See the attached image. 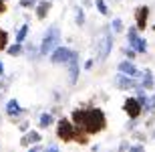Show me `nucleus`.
<instances>
[{
  "instance_id": "obj_34",
  "label": "nucleus",
  "mask_w": 155,
  "mask_h": 152,
  "mask_svg": "<svg viewBox=\"0 0 155 152\" xmlns=\"http://www.w3.org/2000/svg\"><path fill=\"white\" fill-rule=\"evenodd\" d=\"M129 148H131L129 142H121V144H119V150H129Z\"/></svg>"
},
{
  "instance_id": "obj_10",
  "label": "nucleus",
  "mask_w": 155,
  "mask_h": 152,
  "mask_svg": "<svg viewBox=\"0 0 155 152\" xmlns=\"http://www.w3.org/2000/svg\"><path fill=\"white\" fill-rule=\"evenodd\" d=\"M24 114H26V110L20 105V101H18L16 97H12V100L6 101V116L10 118L12 122H18V118H22Z\"/></svg>"
},
{
  "instance_id": "obj_37",
  "label": "nucleus",
  "mask_w": 155,
  "mask_h": 152,
  "mask_svg": "<svg viewBox=\"0 0 155 152\" xmlns=\"http://www.w3.org/2000/svg\"><path fill=\"white\" fill-rule=\"evenodd\" d=\"M151 140H153V144H155V128H153V134H151Z\"/></svg>"
},
{
  "instance_id": "obj_3",
  "label": "nucleus",
  "mask_w": 155,
  "mask_h": 152,
  "mask_svg": "<svg viewBox=\"0 0 155 152\" xmlns=\"http://www.w3.org/2000/svg\"><path fill=\"white\" fill-rule=\"evenodd\" d=\"M95 51H97V61L99 63H103V61H107L111 55V51H113V30L105 29V33L97 39V43H95Z\"/></svg>"
},
{
  "instance_id": "obj_13",
  "label": "nucleus",
  "mask_w": 155,
  "mask_h": 152,
  "mask_svg": "<svg viewBox=\"0 0 155 152\" xmlns=\"http://www.w3.org/2000/svg\"><path fill=\"white\" fill-rule=\"evenodd\" d=\"M117 71H119V73H125V75H131V77H137V79H139V75H141V71L137 69V65L127 57L117 65Z\"/></svg>"
},
{
  "instance_id": "obj_8",
  "label": "nucleus",
  "mask_w": 155,
  "mask_h": 152,
  "mask_svg": "<svg viewBox=\"0 0 155 152\" xmlns=\"http://www.w3.org/2000/svg\"><path fill=\"white\" fill-rule=\"evenodd\" d=\"M123 111H125L131 120H139V118L143 116V105L137 100V95H135V97H127V100L123 101Z\"/></svg>"
},
{
  "instance_id": "obj_11",
  "label": "nucleus",
  "mask_w": 155,
  "mask_h": 152,
  "mask_svg": "<svg viewBox=\"0 0 155 152\" xmlns=\"http://www.w3.org/2000/svg\"><path fill=\"white\" fill-rule=\"evenodd\" d=\"M67 67H69V83H71V85H75V83L79 81V73H81V67H79V51L73 53V57L69 59Z\"/></svg>"
},
{
  "instance_id": "obj_29",
  "label": "nucleus",
  "mask_w": 155,
  "mask_h": 152,
  "mask_svg": "<svg viewBox=\"0 0 155 152\" xmlns=\"http://www.w3.org/2000/svg\"><path fill=\"white\" fill-rule=\"evenodd\" d=\"M95 63H97V59H87L85 61V71H91L93 67H95Z\"/></svg>"
},
{
  "instance_id": "obj_26",
  "label": "nucleus",
  "mask_w": 155,
  "mask_h": 152,
  "mask_svg": "<svg viewBox=\"0 0 155 152\" xmlns=\"http://www.w3.org/2000/svg\"><path fill=\"white\" fill-rule=\"evenodd\" d=\"M24 51L28 53V57H32V59H38V57H40V51H38V47H35V45H28V47L24 49Z\"/></svg>"
},
{
  "instance_id": "obj_4",
  "label": "nucleus",
  "mask_w": 155,
  "mask_h": 152,
  "mask_svg": "<svg viewBox=\"0 0 155 152\" xmlns=\"http://www.w3.org/2000/svg\"><path fill=\"white\" fill-rule=\"evenodd\" d=\"M54 128H57V138L63 144H71L73 138H75V124L71 122V118H57V122H54Z\"/></svg>"
},
{
  "instance_id": "obj_2",
  "label": "nucleus",
  "mask_w": 155,
  "mask_h": 152,
  "mask_svg": "<svg viewBox=\"0 0 155 152\" xmlns=\"http://www.w3.org/2000/svg\"><path fill=\"white\" fill-rule=\"evenodd\" d=\"M61 29H58L57 24H52V27H48L45 33V37H42V41H40L38 45V51H40V57H46V55H51V51L54 47H58L61 45Z\"/></svg>"
},
{
  "instance_id": "obj_39",
  "label": "nucleus",
  "mask_w": 155,
  "mask_h": 152,
  "mask_svg": "<svg viewBox=\"0 0 155 152\" xmlns=\"http://www.w3.org/2000/svg\"><path fill=\"white\" fill-rule=\"evenodd\" d=\"M0 120H2V118H0Z\"/></svg>"
},
{
  "instance_id": "obj_38",
  "label": "nucleus",
  "mask_w": 155,
  "mask_h": 152,
  "mask_svg": "<svg viewBox=\"0 0 155 152\" xmlns=\"http://www.w3.org/2000/svg\"><path fill=\"white\" fill-rule=\"evenodd\" d=\"M151 29H153V30H155V24H153V27H151Z\"/></svg>"
},
{
  "instance_id": "obj_36",
  "label": "nucleus",
  "mask_w": 155,
  "mask_h": 152,
  "mask_svg": "<svg viewBox=\"0 0 155 152\" xmlns=\"http://www.w3.org/2000/svg\"><path fill=\"white\" fill-rule=\"evenodd\" d=\"M0 77H4V63L0 61Z\"/></svg>"
},
{
  "instance_id": "obj_17",
  "label": "nucleus",
  "mask_w": 155,
  "mask_h": 152,
  "mask_svg": "<svg viewBox=\"0 0 155 152\" xmlns=\"http://www.w3.org/2000/svg\"><path fill=\"white\" fill-rule=\"evenodd\" d=\"M73 142H75V144H79V146H89L91 136L87 134L81 126H75V138H73Z\"/></svg>"
},
{
  "instance_id": "obj_7",
  "label": "nucleus",
  "mask_w": 155,
  "mask_h": 152,
  "mask_svg": "<svg viewBox=\"0 0 155 152\" xmlns=\"http://www.w3.org/2000/svg\"><path fill=\"white\" fill-rule=\"evenodd\" d=\"M73 49H69V47H54L51 51V55H48V59H51V63L52 65H67L69 63V59L73 57Z\"/></svg>"
},
{
  "instance_id": "obj_18",
  "label": "nucleus",
  "mask_w": 155,
  "mask_h": 152,
  "mask_svg": "<svg viewBox=\"0 0 155 152\" xmlns=\"http://www.w3.org/2000/svg\"><path fill=\"white\" fill-rule=\"evenodd\" d=\"M85 114H87V108H75V110L71 111V122L75 124V126H83Z\"/></svg>"
},
{
  "instance_id": "obj_25",
  "label": "nucleus",
  "mask_w": 155,
  "mask_h": 152,
  "mask_svg": "<svg viewBox=\"0 0 155 152\" xmlns=\"http://www.w3.org/2000/svg\"><path fill=\"white\" fill-rule=\"evenodd\" d=\"M36 2H38V0H20V2H18V4H20V8H24V10H30V8H32V10H35Z\"/></svg>"
},
{
  "instance_id": "obj_9",
  "label": "nucleus",
  "mask_w": 155,
  "mask_h": 152,
  "mask_svg": "<svg viewBox=\"0 0 155 152\" xmlns=\"http://www.w3.org/2000/svg\"><path fill=\"white\" fill-rule=\"evenodd\" d=\"M115 85L121 91H129V89L139 87V79L137 77H131V75H125V73H119V75L115 77Z\"/></svg>"
},
{
  "instance_id": "obj_1",
  "label": "nucleus",
  "mask_w": 155,
  "mask_h": 152,
  "mask_svg": "<svg viewBox=\"0 0 155 152\" xmlns=\"http://www.w3.org/2000/svg\"><path fill=\"white\" fill-rule=\"evenodd\" d=\"M81 128L85 130L89 136H97L101 132L107 130V116L105 111L97 105H87V114H85V122Z\"/></svg>"
},
{
  "instance_id": "obj_5",
  "label": "nucleus",
  "mask_w": 155,
  "mask_h": 152,
  "mask_svg": "<svg viewBox=\"0 0 155 152\" xmlns=\"http://www.w3.org/2000/svg\"><path fill=\"white\" fill-rule=\"evenodd\" d=\"M141 30L133 24V27H127V43H129V47H133L139 55H147L149 51V45H147V39L145 37L139 35Z\"/></svg>"
},
{
  "instance_id": "obj_30",
  "label": "nucleus",
  "mask_w": 155,
  "mask_h": 152,
  "mask_svg": "<svg viewBox=\"0 0 155 152\" xmlns=\"http://www.w3.org/2000/svg\"><path fill=\"white\" fill-rule=\"evenodd\" d=\"M137 124H139V120H131V118H129V124H127L125 128L129 130V132H131V130H135V128H137Z\"/></svg>"
},
{
  "instance_id": "obj_15",
  "label": "nucleus",
  "mask_w": 155,
  "mask_h": 152,
  "mask_svg": "<svg viewBox=\"0 0 155 152\" xmlns=\"http://www.w3.org/2000/svg\"><path fill=\"white\" fill-rule=\"evenodd\" d=\"M38 142H42V136H40L38 130H26V132H24V136L20 138V146H22V148H28L30 144H38Z\"/></svg>"
},
{
  "instance_id": "obj_23",
  "label": "nucleus",
  "mask_w": 155,
  "mask_h": 152,
  "mask_svg": "<svg viewBox=\"0 0 155 152\" xmlns=\"http://www.w3.org/2000/svg\"><path fill=\"white\" fill-rule=\"evenodd\" d=\"M109 27H111V30H113V35H121V33H125V24H123L121 18H113Z\"/></svg>"
},
{
  "instance_id": "obj_20",
  "label": "nucleus",
  "mask_w": 155,
  "mask_h": 152,
  "mask_svg": "<svg viewBox=\"0 0 155 152\" xmlns=\"http://www.w3.org/2000/svg\"><path fill=\"white\" fill-rule=\"evenodd\" d=\"M85 20H87L85 8H83V4H77L75 6V23L79 24V27H85Z\"/></svg>"
},
{
  "instance_id": "obj_6",
  "label": "nucleus",
  "mask_w": 155,
  "mask_h": 152,
  "mask_svg": "<svg viewBox=\"0 0 155 152\" xmlns=\"http://www.w3.org/2000/svg\"><path fill=\"white\" fill-rule=\"evenodd\" d=\"M149 16H151V8L147 4L135 6V10H133V20H135V27H137L141 33L147 29V24H149Z\"/></svg>"
},
{
  "instance_id": "obj_31",
  "label": "nucleus",
  "mask_w": 155,
  "mask_h": 152,
  "mask_svg": "<svg viewBox=\"0 0 155 152\" xmlns=\"http://www.w3.org/2000/svg\"><path fill=\"white\" fill-rule=\"evenodd\" d=\"M133 136H135V140H139V142H145V140H147L145 132H133Z\"/></svg>"
},
{
  "instance_id": "obj_21",
  "label": "nucleus",
  "mask_w": 155,
  "mask_h": 152,
  "mask_svg": "<svg viewBox=\"0 0 155 152\" xmlns=\"http://www.w3.org/2000/svg\"><path fill=\"white\" fill-rule=\"evenodd\" d=\"M93 4L97 8V12L101 16H109V4H107V0H93Z\"/></svg>"
},
{
  "instance_id": "obj_35",
  "label": "nucleus",
  "mask_w": 155,
  "mask_h": 152,
  "mask_svg": "<svg viewBox=\"0 0 155 152\" xmlns=\"http://www.w3.org/2000/svg\"><path fill=\"white\" fill-rule=\"evenodd\" d=\"M81 4H83V6H95V4H93V0H81Z\"/></svg>"
},
{
  "instance_id": "obj_22",
  "label": "nucleus",
  "mask_w": 155,
  "mask_h": 152,
  "mask_svg": "<svg viewBox=\"0 0 155 152\" xmlns=\"http://www.w3.org/2000/svg\"><path fill=\"white\" fill-rule=\"evenodd\" d=\"M6 53H8L10 57H18V55H22V53H24L22 43H16V41H14V45H8V47H6Z\"/></svg>"
},
{
  "instance_id": "obj_12",
  "label": "nucleus",
  "mask_w": 155,
  "mask_h": 152,
  "mask_svg": "<svg viewBox=\"0 0 155 152\" xmlns=\"http://www.w3.org/2000/svg\"><path fill=\"white\" fill-rule=\"evenodd\" d=\"M139 87L145 89V91H153L155 89V73L149 67L141 71V75H139Z\"/></svg>"
},
{
  "instance_id": "obj_14",
  "label": "nucleus",
  "mask_w": 155,
  "mask_h": 152,
  "mask_svg": "<svg viewBox=\"0 0 155 152\" xmlns=\"http://www.w3.org/2000/svg\"><path fill=\"white\" fill-rule=\"evenodd\" d=\"M51 8H52V0H38L35 6V16L38 20H46V16L51 14Z\"/></svg>"
},
{
  "instance_id": "obj_16",
  "label": "nucleus",
  "mask_w": 155,
  "mask_h": 152,
  "mask_svg": "<svg viewBox=\"0 0 155 152\" xmlns=\"http://www.w3.org/2000/svg\"><path fill=\"white\" fill-rule=\"evenodd\" d=\"M54 122H57V118H54L52 111H42V114L38 116V120H36V124H38L40 130H48L51 126H54Z\"/></svg>"
},
{
  "instance_id": "obj_24",
  "label": "nucleus",
  "mask_w": 155,
  "mask_h": 152,
  "mask_svg": "<svg viewBox=\"0 0 155 152\" xmlns=\"http://www.w3.org/2000/svg\"><path fill=\"white\" fill-rule=\"evenodd\" d=\"M8 45H10V43H8V33L0 27V51H6Z\"/></svg>"
},
{
  "instance_id": "obj_19",
  "label": "nucleus",
  "mask_w": 155,
  "mask_h": 152,
  "mask_svg": "<svg viewBox=\"0 0 155 152\" xmlns=\"http://www.w3.org/2000/svg\"><path fill=\"white\" fill-rule=\"evenodd\" d=\"M28 33H30V24H28V23H24L22 27L16 30V37H14V41H16V43H22V45H24V41L28 39Z\"/></svg>"
},
{
  "instance_id": "obj_27",
  "label": "nucleus",
  "mask_w": 155,
  "mask_h": 152,
  "mask_svg": "<svg viewBox=\"0 0 155 152\" xmlns=\"http://www.w3.org/2000/svg\"><path fill=\"white\" fill-rule=\"evenodd\" d=\"M123 55H125L127 59H131V61H135V57H137L139 53L135 51V49H133V47H129V49H123Z\"/></svg>"
},
{
  "instance_id": "obj_32",
  "label": "nucleus",
  "mask_w": 155,
  "mask_h": 152,
  "mask_svg": "<svg viewBox=\"0 0 155 152\" xmlns=\"http://www.w3.org/2000/svg\"><path fill=\"white\" fill-rule=\"evenodd\" d=\"M28 126H30V124H28V120H24V122H20V124H18V130H20V132L24 134V132L28 130Z\"/></svg>"
},
{
  "instance_id": "obj_28",
  "label": "nucleus",
  "mask_w": 155,
  "mask_h": 152,
  "mask_svg": "<svg viewBox=\"0 0 155 152\" xmlns=\"http://www.w3.org/2000/svg\"><path fill=\"white\" fill-rule=\"evenodd\" d=\"M129 150L133 152H145V142H139V144H131V148Z\"/></svg>"
},
{
  "instance_id": "obj_33",
  "label": "nucleus",
  "mask_w": 155,
  "mask_h": 152,
  "mask_svg": "<svg viewBox=\"0 0 155 152\" xmlns=\"http://www.w3.org/2000/svg\"><path fill=\"white\" fill-rule=\"evenodd\" d=\"M8 10V4H6V0H0V14H6Z\"/></svg>"
}]
</instances>
